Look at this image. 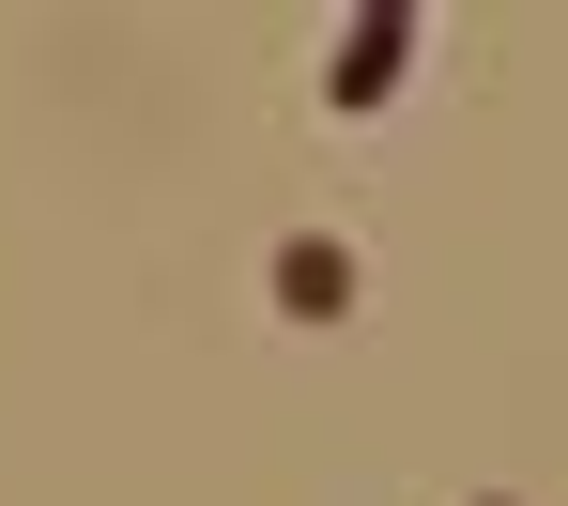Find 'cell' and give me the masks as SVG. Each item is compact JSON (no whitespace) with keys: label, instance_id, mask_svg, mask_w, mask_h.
Segmentation results:
<instances>
[{"label":"cell","instance_id":"obj_3","mask_svg":"<svg viewBox=\"0 0 568 506\" xmlns=\"http://www.w3.org/2000/svg\"><path fill=\"white\" fill-rule=\"evenodd\" d=\"M369 16H399V0H369Z\"/></svg>","mask_w":568,"mask_h":506},{"label":"cell","instance_id":"obj_2","mask_svg":"<svg viewBox=\"0 0 568 506\" xmlns=\"http://www.w3.org/2000/svg\"><path fill=\"white\" fill-rule=\"evenodd\" d=\"M323 93H338V107H384V93H399V16H369V31L323 62Z\"/></svg>","mask_w":568,"mask_h":506},{"label":"cell","instance_id":"obj_1","mask_svg":"<svg viewBox=\"0 0 568 506\" xmlns=\"http://www.w3.org/2000/svg\"><path fill=\"white\" fill-rule=\"evenodd\" d=\"M277 307H292V322H338V307H354V246L292 230V246H277Z\"/></svg>","mask_w":568,"mask_h":506}]
</instances>
